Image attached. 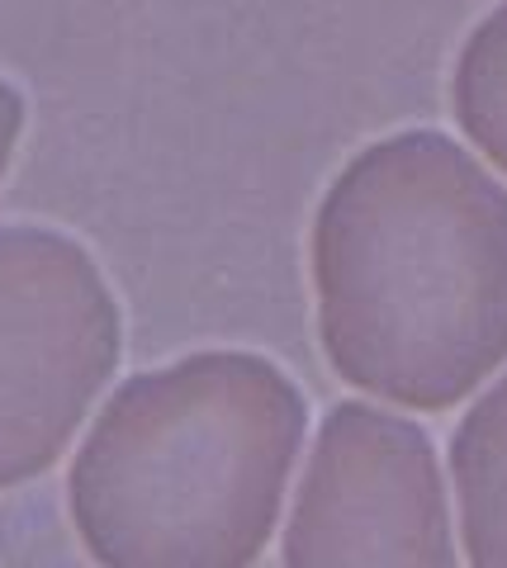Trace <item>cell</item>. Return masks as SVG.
Instances as JSON below:
<instances>
[{
    "mask_svg": "<svg viewBox=\"0 0 507 568\" xmlns=\"http://www.w3.org/2000/svg\"><path fill=\"white\" fill-rule=\"evenodd\" d=\"M450 110L465 138L507 171V0L465 39L450 71Z\"/></svg>",
    "mask_w": 507,
    "mask_h": 568,
    "instance_id": "6",
    "label": "cell"
},
{
    "mask_svg": "<svg viewBox=\"0 0 507 568\" xmlns=\"http://www.w3.org/2000/svg\"><path fill=\"white\" fill-rule=\"evenodd\" d=\"M119 365V304L81 242L0 227V488L43 474Z\"/></svg>",
    "mask_w": 507,
    "mask_h": 568,
    "instance_id": "3",
    "label": "cell"
},
{
    "mask_svg": "<svg viewBox=\"0 0 507 568\" xmlns=\"http://www.w3.org/2000/svg\"><path fill=\"white\" fill-rule=\"evenodd\" d=\"M308 407L252 351L133 375L72 465V517L110 568H242L266 549Z\"/></svg>",
    "mask_w": 507,
    "mask_h": 568,
    "instance_id": "2",
    "label": "cell"
},
{
    "mask_svg": "<svg viewBox=\"0 0 507 568\" xmlns=\"http://www.w3.org/2000/svg\"><path fill=\"white\" fill-rule=\"evenodd\" d=\"M465 559L507 568V375L469 407L450 436Z\"/></svg>",
    "mask_w": 507,
    "mask_h": 568,
    "instance_id": "5",
    "label": "cell"
},
{
    "mask_svg": "<svg viewBox=\"0 0 507 568\" xmlns=\"http://www.w3.org/2000/svg\"><path fill=\"white\" fill-rule=\"evenodd\" d=\"M285 564H456L446 484L423 426L371 403L332 407L290 511Z\"/></svg>",
    "mask_w": 507,
    "mask_h": 568,
    "instance_id": "4",
    "label": "cell"
},
{
    "mask_svg": "<svg viewBox=\"0 0 507 568\" xmlns=\"http://www.w3.org/2000/svg\"><path fill=\"white\" fill-rule=\"evenodd\" d=\"M318 336L361 394L446 413L507 361V190L456 138L352 156L313 219Z\"/></svg>",
    "mask_w": 507,
    "mask_h": 568,
    "instance_id": "1",
    "label": "cell"
},
{
    "mask_svg": "<svg viewBox=\"0 0 507 568\" xmlns=\"http://www.w3.org/2000/svg\"><path fill=\"white\" fill-rule=\"evenodd\" d=\"M20 133H24V95L14 91L10 81H0V175H6V166H10Z\"/></svg>",
    "mask_w": 507,
    "mask_h": 568,
    "instance_id": "7",
    "label": "cell"
}]
</instances>
